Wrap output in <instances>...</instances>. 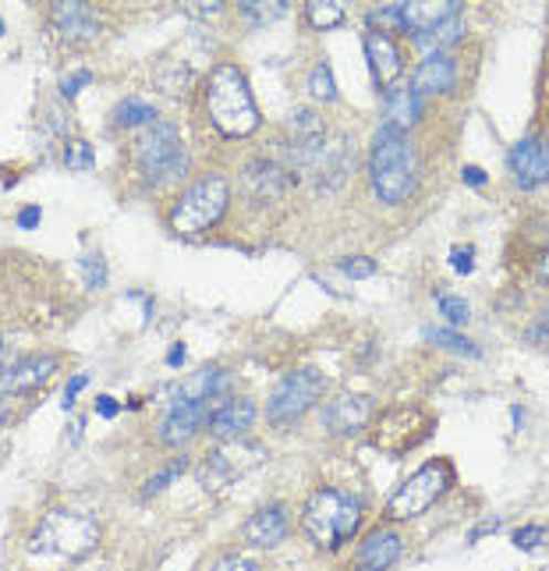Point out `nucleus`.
I'll return each instance as SVG.
<instances>
[{
	"mask_svg": "<svg viewBox=\"0 0 549 571\" xmlns=\"http://www.w3.org/2000/svg\"><path fill=\"white\" fill-rule=\"evenodd\" d=\"M422 160L419 149L404 131L398 128H380L369 146V181L372 192L383 199V203L398 207L419 189Z\"/></svg>",
	"mask_w": 549,
	"mask_h": 571,
	"instance_id": "nucleus-1",
	"label": "nucleus"
},
{
	"mask_svg": "<svg viewBox=\"0 0 549 571\" xmlns=\"http://www.w3.org/2000/svg\"><path fill=\"white\" fill-rule=\"evenodd\" d=\"M205 110H210L213 128L228 139H245L263 125L249 75L237 64H217L210 72V82H205Z\"/></svg>",
	"mask_w": 549,
	"mask_h": 571,
	"instance_id": "nucleus-2",
	"label": "nucleus"
},
{
	"mask_svg": "<svg viewBox=\"0 0 549 571\" xmlns=\"http://www.w3.org/2000/svg\"><path fill=\"white\" fill-rule=\"evenodd\" d=\"M302 526L319 550H337L362 526V500L345 490H316L305 504Z\"/></svg>",
	"mask_w": 549,
	"mask_h": 571,
	"instance_id": "nucleus-3",
	"label": "nucleus"
},
{
	"mask_svg": "<svg viewBox=\"0 0 549 571\" xmlns=\"http://www.w3.org/2000/svg\"><path fill=\"white\" fill-rule=\"evenodd\" d=\"M99 543V526L82 511H50L29 536V553H50V558H85Z\"/></svg>",
	"mask_w": 549,
	"mask_h": 571,
	"instance_id": "nucleus-4",
	"label": "nucleus"
},
{
	"mask_svg": "<svg viewBox=\"0 0 549 571\" xmlns=\"http://www.w3.org/2000/svg\"><path fill=\"white\" fill-rule=\"evenodd\" d=\"M135 163L149 184H175L188 171V154L170 121H152L135 139Z\"/></svg>",
	"mask_w": 549,
	"mask_h": 571,
	"instance_id": "nucleus-5",
	"label": "nucleus"
},
{
	"mask_svg": "<svg viewBox=\"0 0 549 571\" xmlns=\"http://www.w3.org/2000/svg\"><path fill=\"white\" fill-rule=\"evenodd\" d=\"M228 203H231L228 178L224 175H205L178 199L175 213H170V224H175L178 234H202L228 213Z\"/></svg>",
	"mask_w": 549,
	"mask_h": 571,
	"instance_id": "nucleus-6",
	"label": "nucleus"
},
{
	"mask_svg": "<svg viewBox=\"0 0 549 571\" xmlns=\"http://www.w3.org/2000/svg\"><path fill=\"white\" fill-rule=\"evenodd\" d=\"M451 479H454V473L443 458L425 462L419 473L408 476L404 486H398V494L387 500V515L393 518V522H408V518L429 511L443 494H447Z\"/></svg>",
	"mask_w": 549,
	"mask_h": 571,
	"instance_id": "nucleus-7",
	"label": "nucleus"
},
{
	"mask_svg": "<svg viewBox=\"0 0 549 571\" xmlns=\"http://www.w3.org/2000/svg\"><path fill=\"white\" fill-rule=\"evenodd\" d=\"M323 391H326V380L316 373V369H295V373H287L270 394V405H266L270 423L273 426L295 423V419H302L316 405Z\"/></svg>",
	"mask_w": 549,
	"mask_h": 571,
	"instance_id": "nucleus-8",
	"label": "nucleus"
},
{
	"mask_svg": "<svg viewBox=\"0 0 549 571\" xmlns=\"http://www.w3.org/2000/svg\"><path fill=\"white\" fill-rule=\"evenodd\" d=\"M266 462V447L263 444H220V451H210V455L202 458V465L196 468V479L205 486L210 494L217 490H228V486L245 476L249 468L263 465Z\"/></svg>",
	"mask_w": 549,
	"mask_h": 571,
	"instance_id": "nucleus-9",
	"label": "nucleus"
},
{
	"mask_svg": "<svg viewBox=\"0 0 549 571\" xmlns=\"http://www.w3.org/2000/svg\"><path fill=\"white\" fill-rule=\"evenodd\" d=\"M436 419L429 415L425 409L415 405H401V409H390L380 415V423L372 430V444L387 451V455H408L411 447H419L429 430H433Z\"/></svg>",
	"mask_w": 549,
	"mask_h": 571,
	"instance_id": "nucleus-10",
	"label": "nucleus"
},
{
	"mask_svg": "<svg viewBox=\"0 0 549 571\" xmlns=\"http://www.w3.org/2000/svg\"><path fill=\"white\" fill-rule=\"evenodd\" d=\"M213 409H217V401H202V398H192L184 388H175L167 394V412L160 419V441L170 447L188 444L205 423H210Z\"/></svg>",
	"mask_w": 549,
	"mask_h": 571,
	"instance_id": "nucleus-11",
	"label": "nucleus"
},
{
	"mask_svg": "<svg viewBox=\"0 0 549 571\" xmlns=\"http://www.w3.org/2000/svg\"><path fill=\"white\" fill-rule=\"evenodd\" d=\"M326 125L316 110H298L287 125V154L298 171H316L326 157Z\"/></svg>",
	"mask_w": 549,
	"mask_h": 571,
	"instance_id": "nucleus-12",
	"label": "nucleus"
},
{
	"mask_svg": "<svg viewBox=\"0 0 549 571\" xmlns=\"http://www.w3.org/2000/svg\"><path fill=\"white\" fill-rule=\"evenodd\" d=\"M255 401L252 398H228L224 405H217L210 423H205V430H210V436L217 444H237L245 441L249 430L255 426Z\"/></svg>",
	"mask_w": 549,
	"mask_h": 571,
	"instance_id": "nucleus-13",
	"label": "nucleus"
},
{
	"mask_svg": "<svg viewBox=\"0 0 549 571\" xmlns=\"http://www.w3.org/2000/svg\"><path fill=\"white\" fill-rule=\"evenodd\" d=\"M507 160H510V175L518 189L531 192L549 181V142L546 139H521L518 146H510Z\"/></svg>",
	"mask_w": 549,
	"mask_h": 571,
	"instance_id": "nucleus-14",
	"label": "nucleus"
},
{
	"mask_svg": "<svg viewBox=\"0 0 549 571\" xmlns=\"http://www.w3.org/2000/svg\"><path fill=\"white\" fill-rule=\"evenodd\" d=\"M54 369H57L54 356H29V359L11 362L4 373H0V394L19 398V394H29V391H40L43 383L54 377Z\"/></svg>",
	"mask_w": 549,
	"mask_h": 571,
	"instance_id": "nucleus-15",
	"label": "nucleus"
},
{
	"mask_svg": "<svg viewBox=\"0 0 549 571\" xmlns=\"http://www.w3.org/2000/svg\"><path fill=\"white\" fill-rule=\"evenodd\" d=\"M369 415H372V398H366V394L334 398L330 405L323 409V430L334 436H355L366 430Z\"/></svg>",
	"mask_w": 549,
	"mask_h": 571,
	"instance_id": "nucleus-16",
	"label": "nucleus"
},
{
	"mask_svg": "<svg viewBox=\"0 0 549 571\" xmlns=\"http://www.w3.org/2000/svg\"><path fill=\"white\" fill-rule=\"evenodd\" d=\"M366 54H369V68H372L376 86H393V82H398V75L404 72L401 46L383 29H369L366 32Z\"/></svg>",
	"mask_w": 549,
	"mask_h": 571,
	"instance_id": "nucleus-17",
	"label": "nucleus"
},
{
	"mask_svg": "<svg viewBox=\"0 0 549 571\" xmlns=\"http://www.w3.org/2000/svg\"><path fill=\"white\" fill-rule=\"evenodd\" d=\"M461 14V4H447V0H422V4H401V29L411 32L415 40L433 36L436 29L454 22Z\"/></svg>",
	"mask_w": 549,
	"mask_h": 571,
	"instance_id": "nucleus-18",
	"label": "nucleus"
},
{
	"mask_svg": "<svg viewBox=\"0 0 549 571\" xmlns=\"http://www.w3.org/2000/svg\"><path fill=\"white\" fill-rule=\"evenodd\" d=\"M242 189L255 203H273V199H281L287 192V171L277 160L260 157L242 171Z\"/></svg>",
	"mask_w": 549,
	"mask_h": 571,
	"instance_id": "nucleus-19",
	"label": "nucleus"
},
{
	"mask_svg": "<svg viewBox=\"0 0 549 571\" xmlns=\"http://www.w3.org/2000/svg\"><path fill=\"white\" fill-rule=\"evenodd\" d=\"M287 529H291V522H287V508H284V504H266V508H260L242 526V536H245L249 547L270 550V547H277V543L287 540Z\"/></svg>",
	"mask_w": 549,
	"mask_h": 571,
	"instance_id": "nucleus-20",
	"label": "nucleus"
},
{
	"mask_svg": "<svg viewBox=\"0 0 549 571\" xmlns=\"http://www.w3.org/2000/svg\"><path fill=\"white\" fill-rule=\"evenodd\" d=\"M401 536L393 529H376L369 532L362 547H358V564L362 571H390L393 564L401 561Z\"/></svg>",
	"mask_w": 549,
	"mask_h": 571,
	"instance_id": "nucleus-21",
	"label": "nucleus"
},
{
	"mask_svg": "<svg viewBox=\"0 0 549 571\" xmlns=\"http://www.w3.org/2000/svg\"><path fill=\"white\" fill-rule=\"evenodd\" d=\"M50 22H54L67 40H93L99 32V19L93 14L89 4H78V0H61V4L50 8Z\"/></svg>",
	"mask_w": 549,
	"mask_h": 571,
	"instance_id": "nucleus-22",
	"label": "nucleus"
},
{
	"mask_svg": "<svg viewBox=\"0 0 549 571\" xmlns=\"http://www.w3.org/2000/svg\"><path fill=\"white\" fill-rule=\"evenodd\" d=\"M411 86L419 93H454L457 89V61L451 54H429L415 68Z\"/></svg>",
	"mask_w": 549,
	"mask_h": 571,
	"instance_id": "nucleus-23",
	"label": "nucleus"
},
{
	"mask_svg": "<svg viewBox=\"0 0 549 571\" xmlns=\"http://www.w3.org/2000/svg\"><path fill=\"white\" fill-rule=\"evenodd\" d=\"M422 114V93L415 86H393L387 93V128H398L408 136V128Z\"/></svg>",
	"mask_w": 549,
	"mask_h": 571,
	"instance_id": "nucleus-24",
	"label": "nucleus"
},
{
	"mask_svg": "<svg viewBox=\"0 0 549 571\" xmlns=\"http://www.w3.org/2000/svg\"><path fill=\"white\" fill-rule=\"evenodd\" d=\"M114 125L117 128H135V125H152V121H160V114L152 104H146V99L139 96H125L122 104L114 107Z\"/></svg>",
	"mask_w": 549,
	"mask_h": 571,
	"instance_id": "nucleus-25",
	"label": "nucleus"
},
{
	"mask_svg": "<svg viewBox=\"0 0 549 571\" xmlns=\"http://www.w3.org/2000/svg\"><path fill=\"white\" fill-rule=\"evenodd\" d=\"M237 14H242L249 25L263 29V25H273L277 19H284L287 4H284V0H245V4L237 8Z\"/></svg>",
	"mask_w": 549,
	"mask_h": 571,
	"instance_id": "nucleus-26",
	"label": "nucleus"
},
{
	"mask_svg": "<svg viewBox=\"0 0 549 571\" xmlns=\"http://www.w3.org/2000/svg\"><path fill=\"white\" fill-rule=\"evenodd\" d=\"M305 19L313 29H334L345 22V8L334 4V0H313V4L305 8Z\"/></svg>",
	"mask_w": 549,
	"mask_h": 571,
	"instance_id": "nucleus-27",
	"label": "nucleus"
},
{
	"mask_svg": "<svg viewBox=\"0 0 549 571\" xmlns=\"http://www.w3.org/2000/svg\"><path fill=\"white\" fill-rule=\"evenodd\" d=\"M308 93H313L319 104H330V99H337V82H334V72L330 64L319 61L313 72H308Z\"/></svg>",
	"mask_w": 549,
	"mask_h": 571,
	"instance_id": "nucleus-28",
	"label": "nucleus"
},
{
	"mask_svg": "<svg viewBox=\"0 0 549 571\" xmlns=\"http://www.w3.org/2000/svg\"><path fill=\"white\" fill-rule=\"evenodd\" d=\"M461 36H465V22H461V14H457L454 22H447L443 29H436L433 36H422V40H415V43L425 46V50H436V54H447V46L457 43Z\"/></svg>",
	"mask_w": 549,
	"mask_h": 571,
	"instance_id": "nucleus-29",
	"label": "nucleus"
},
{
	"mask_svg": "<svg viewBox=\"0 0 549 571\" xmlns=\"http://www.w3.org/2000/svg\"><path fill=\"white\" fill-rule=\"evenodd\" d=\"M78 271H82V277H85V288H93V292L107 288V277H110L107 260L96 256V252H89V256L78 260Z\"/></svg>",
	"mask_w": 549,
	"mask_h": 571,
	"instance_id": "nucleus-30",
	"label": "nucleus"
},
{
	"mask_svg": "<svg viewBox=\"0 0 549 571\" xmlns=\"http://www.w3.org/2000/svg\"><path fill=\"white\" fill-rule=\"evenodd\" d=\"M425 338L440 345V348H447V351H461V356H478V345L468 341V338H461V334L454 330H425Z\"/></svg>",
	"mask_w": 549,
	"mask_h": 571,
	"instance_id": "nucleus-31",
	"label": "nucleus"
},
{
	"mask_svg": "<svg viewBox=\"0 0 549 571\" xmlns=\"http://www.w3.org/2000/svg\"><path fill=\"white\" fill-rule=\"evenodd\" d=\"M93 163H96V157H93V146L89 142L75 139V142L64 146V167H67V171H89Z\"/></svg>",
	"mask_w": 549,
	"mask_h": 571,
	"instance_id": "nucleus-32",
	"label": "nucleus"
},
{
	"mask_svg": "<svg viewBox=\"0 0 549 571\" xmlns=\"http://www.w3.org/2000/svg\"><path fill=\"white\" fill-rule=\"evenodd\" d=\"M440 313H443V320L454 324V327H465L468 324V302L465 298H454V295H440Z\"/></svg>",
	"mask_w": 549,
	"mask_h": 571,
	"instance_id": "nucleus-33",
	"label": "nucleus"
},
{
	"mask_svg": "<svg viewBox=\"0 0 549 571\" xmlns=\"http://www.w3.org/2000/svg\"><path fill=\"white\" fill-rule=\"evenodd\" d=\"M184 468H188V462H184V458L170 462V465L163 468V473H157V476H152V479H149V483L142 486V497H152V494H160L167 483H175V479H178V476L184 473Z\"/></svg>",
	"mask_w": 549,
	"mask_h": 571,
	"instance_id": "nucleus-34",
	"label": "nucleus"
},
{
	"mask_svg": "<svg viewBox=\"0 0 549 571\" xmlns=\"http://www.w3.org/2000/svg\"><path fill=\"white\" fill-rule=\"evenodd\" d=\"M89 82H93V72H89V68H78V72H72V75H64V78H61V96L72 99V96H78L85 86H89Z\"/></svg>",
	"mask_w": 549,
	"mask_h": 571,
	"instance_id": "nucleus-35",
	"label": "nucleus"
},
{
	"mask_svg": "<svg viewBox=\"0 0 549 571\" xmlns=\"http://www.w3.org/2000/svg\"><path fill=\"white\" fill-rule=\"evenodd\" d=\"M340 271L358 281V277H372L376 274V263L369 256H351V260H340Z\"/></svg>",
	"mask_w": 549,
	"mask_h": 571,
	"instance_id": "nucleus-36",
	"label": "nucleus"
},
{
	"mask_svg": "<svg viewBox=\"0 0 549 571\" xmlns=\"http://www.w3.org/2000/svg\"><path fill=\"white\" fill-rule=\"evenodd\" d=\"M213 571H260V564L245 558V553H228V558H220L213 564Z\"/></svg>",
	"mask_w": 549,
	"mask_h": 571,
	"instance_id": "nucleus-37",
	"label": "nucleus"
},
{
	"mask_svg": "<svg viewBox=\"0 0 549 571\" xmlns=\"http://www.w3.org/2000/svg\"><path fill=\"white\" fill-rule=\"evenodd\" d=\"M475 249L472 245H457L454 252H451V266H454V271L457 274H472L475 271Z\"/></svg>",
	"mask_w": 549,
	"mask_h": 571,
	"instance_id": "nucleus-38",
	"label": "nucleus"
},
{
	"mask_svg": "<svg viewBox=\"0 0 549 571\" xmlns=\"http://www.w3.org/2000/svg\"><path fill=\"white\" fill-rule=\"evenodd\" d=\"M546 540V529L542 526H525V529H518L514 532V543H518L521 550H531V547H539Z\"/></svg>",
	"mask_w": 549,
	"mask_h": 571,
	"instance_id": "nucleus-39",
	"label": "nucleus"
},
{
	"mask_svg": "<svg viewBox=\"0 0 549 571\" xmlns=\"http://www.w3.org/2000/svg\"><path fill=\"white\" fill-rule=\"evenodd\" d=\"M525 338H528L531 345H542V341H549V309H546V313L539 316L536 324L528 327V334H525Z\"/></svg>",
	"mask_w": 549,
	"mask_h": 571,
	"instance_id": "nucleus-40",
	"label": "nucleus"
},
{
	"mask_svg": "<svg viewBox=\"0 0 549 571\" xmlns=\"http://www.w3.org/2000/svg\"><path fill=\"white\" fill-rule=\"evenodd\" d=\"M531 277H536V281H549V245H542L536 256H531Z\"/></svg>",
	"mask_w": 549,
	"mask_h": 571,
	"instance_id": "nucleus-41",
	"label": "nucleus"
},
{
	"mask_svg": "<svg viewBox=\"0 0 549 571\" xmlns=\"http://www.w3.org/2000/svg\"><path fill=\"white\" fill-rule=\"evenodd\" d=\"M85 383H89V373H78V377L67 380V388H64V401H61L64 409H72V405H75V398H78V391L85 388Z\"/></svg>",
	"mask_w": 549,
	"mask_h": 571,
	"instance_id": "nucleus-42",
	"label": "nucleus"
},
{
	"mask_svg": "<svg viewBox=\"0 0 549 571\" xmlns=\"http://www.w3.org/2000/svg\"><path fill=\"white\" fill-rule=\"evenodd\" d=\"M372 22H387L390 29H393V25L401 29V4H393V8H383V11H372Z\"/></svg>",
	"mask_w": 549,
	"mask_h": 571,
	"instance_id": "nucleus-43",
	"label": "nucleus"
},
{
	"mask_svg": "<svg viewBox=\"0 0 549 571\" xmlns=\"http://www.w3.org/2000/svg\"><path fill=\"white\" fill-rule=\"evenodd\" d=\"M40 216H43V213H40V207H25V210L19 213V228H22V231L40 228Z\"/></svg>",
	"mask_w": 549,
	"mask_h": 571,
	"instance_id": "nucleus-44",
	"label": "nucleus"
},
{
	"mask_svg": "<svg viewBox=\"0 0 549 571\" xmlns=\"http://www.w3.org/2000/svg\"><path fill=\"white\" fill-rule=\"evenodd\" d=\"M496 529H500V518H486L483 526H478V529H472V532H468V540L475 543V540H483V536H489V532H496Z\"/></svg>",
	"mask_w": 549,
	"mask_h": 571,
	"instance_id": "nucleus-45",
	"label": "nucleus"
},
{
	"mask_svg": "<svg viewBox=\"0 0 549 571\" xmlns=\"http://www.w3.org/2000/svg\"><path fill=\"white\" fill-rule=\"evenodd\" d=\"M11 356H14V345L4 338V334H0V373H4V369L11 366Z\"/></svg>",
	"mask_w": 549,
	"mask_h": 571,
	"instance_id": "nucleus-46",
	"label": "nucleus"
},
{
	"mask_svg": "<svg viewBox=\"0 0 549 571\" xmlns=\"http://www.w3.org/2000/svg\"><path fill=\"white\" fill-rule=\"evenodd\" d=\"M117 409H122V405H117L114 398H99V401H96V412H99V415H107V419H110V415H117Z\"/></svg>",
	"mask_w": 549,
	"mask_h": 571,
	"instance_id": "nucleus-47",
	"label": "nucleus"
},
{
	"mask_svg": "<svg viewBox=\"0 0 549 571\" xmlns=\"http://www.w3.org/2000/svg\"><path fill=\"white\" fill-rule=\"evenodd\" d=\"M465 181L468 184H486V171H483V167H465Z\"/></svg>",
	"mask_w": 549,
	"mask_h": 571,
	"instance_id": "nucleus-48",
	"label": "nucleus"
},
{
	"mask_svg": "<svg viewBox=\"0 0 549 571\" xmlns=\"http://www.w3.org/2000/svg\"><path fill=\"white\" fill-rule=\"evenodd\" d=\"M167 362H170V366H181V362H184V345H175V348H170Z\"/></svg>",
	"mask_w": 549,
	"mask_h": 571,
	"instance_id": "nucleus-49",
	"label": "nucleus"
},
{
	"mask_svg": "<svg viewBox=\"0 0 549 571\" xmlns=\"http://www.w3.org/2000/svg\"><path fill=\"white\" fill-rule=\"evenodd\" d=\"M8 419H11V401H8L4 394H0V426H4Z\"/></svg>",
	"mask_w": 549,
	"mask_h": 571,
	"instance_id": "nucleus-50",
	"label": "nucleus"
},
{
	"mask_svg": "<svg viewBox=\"0 0 549 571\" xmlns=\"http://www.w3.org/2000/svg\"><path fill=\"white\" fill-rule=\"evenodd\" d=\"M0 32H4V22H0Z\"/></svg>",
	"mask_w": 549,
	"mask_h": 571,
	"instance_id": "nucleus-51",
	"label": "nucleus"
}]
</instances>
